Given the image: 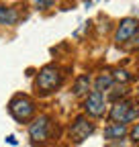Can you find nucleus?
Instances as JSON below:
<instances>
[{
    "label": "nucleus",
    "instance_id": "1",
    "mask_svg": "<svg viewBox=\"0 0 139 147\" xmlns=\"http://www.w3.org/2000/svg\"><path fill=\"white\" fill-rule=\"evenodd\" d=\"M61 82V74L55 65H45L39 74H37V82H35V86H37L39 92H43V94H49V92H53Z\"/></svg>",
    "mask_w": 139,
    "mask_h": 147
},
{
    "label": "nucleus",
    "instance_id": "2",
    "mask_svg": "<svg viewBox=\"0 0 139 147\" xmlns=\"http://www.w3.org/2000/svg\"><path fill=\"white\" fill-rule=\"evenodd\" d=\"M137 115H139V108H135V106H133L131 102H127V100H121V102H115V106L111 108L109 119H111L115 125H125V123L133 121Z\"/></svg>",
    "mask_w": 139,
    "mask_h": 147
},
{
    "label": "nucleus",
    "instance_id": "3",
    "mask_svg": "<svg viewBox=\"0 0 139 147\" xmlns=\"http://www.w3.org/2000/svg\"><path fill=\"white\" fill-rule=\"evenodd\" d=\"M8 110H10V115H12L16 121H29L31 115L35 113V104H33V100L27 98V96H16V98L10 100Z\"/></svg>",
    "mask_w": 139,
    "mask_h": 147
},
{
    "label": "nucleus",
    "instance_id": "4",
    "mask_svg": "<svg viewBox=\"0 0 139 147\" xmlns=\"http://www.w3.org/2000/svg\"><path fill=\"white\" fill-rule=\"evenodd\" d=\"M137 33H139V23L135 21V18H123V21L119 23V27H117L115 41L121 45V43H125V41L133 39Z\"/></svg>",
    "mask_w": 139,
    "mask_h": 147
},
{
    "label": "nucleus",
    "instance_id": "5",
    "mask_svg": "<svg viewBox=\"0 0 139 147\" xmlns=\"http://www.w3.org/2000/svg\"><path fill=\"white\" fill-rule=\"evenodd\" d=\"M94 133V123H90L88 119H84V117H78L72 125V129H70V135L74 137L76 143H82L88 135Z\"/></svg>",
    "mask_w": 139,
    "mask_h": 147
},
{
    "label": "nucleus",
    "instance_id": "6",
    "mask_svg": "<svg viewBox=\"0 0 139 147\" xmlns=\"http://www.w3.org/2000/svg\"><path fill=\"white\" fill-rule=\"evenodd\" d=\"M84 108H86V113H88L90 117H102L104 115V96H102V92H96V90H92L90 94H88V98H86V102H84Z\"/></svg>",
    "mask_w": 139,
    "mask_h": 147
},
{
    "label": "nucleus",
    "instance_id": "7",
    "mask_svg": "<svg viewBox=\"0 0 139 147\" xmlns=\"http://www.w3.org/2000/svg\"><path fill=\"white\" fill-rule=\"evenodd\" d=\"M29 135H31L33 141H45L47 135H49V117L41 115V117L35 119L29 127Z\"/></svg>",
    "mask_w": 139,
    "mask_h": 147
},
{
    "label": "nucleus",
    "instance_id": "8",
    "mask_svg": "<svg viewBox=\"0 0 139 147\" xmlns=\"http://www.w3.org/2000/svg\"><path fill=\"white\" fill-rule=\"evenodd\" d=\"M19 14L10 6H0V25H14Z\"/></svg>",
    "mask_w": 139,
    "mask_h": 147
},
{
    "label": "nucleus",
    "instance_id": "9",
    "mask_svg": "<svg viewBox=\"0 0 139 147\" xmlns=\"http://www.w3.org/2000/svg\"><path fill=\"white\" fill-rule=\"evenodd\" d=\"M125 133H127L125 125H111L104 129V137L107 139H121V137H125Z\"/></svg>",
    "mask_w": 139,
    "mask_h": 147
},
{
    "label": "nucleus",
    "instance_id": "10",
    "mask_svg": "<svg viewBox=\"0 0 139 147\" xmlns=\"http://www.w3.org/2000/svg\"><path fill=\"white\" fill-rule=\"evenodd\" d=\"M113 82H115V78H113V74H100V76L96 78V82H94V90H96V92H102V90H109V88L113 86Z\"/></svg>",
    "mask_w": 139,
    "mask_h": 147
},
{
    "label": "nucleus",
    "instance_id": "11",
    "mask_svg": "<svg viewBox=\"0 0 139 147\" xmlns=\"http://www.w3.org/2000/svg\"><path fill=\"white\" fill-rule=\"evenodd\" d=\"M88 86H90V78L86 76V74H82V76L76 78V84H74V94L76 96H82L88 92Z\"/></svg>",
    "mask_w": 139,
    "mask_h": 147
},
{
    "label": "nucleus",
    "instance_id": "12",
    "mask_svg": "<svg viewBox=\"0 0 139 147\" xmlns=\"http://www.w3.org/2000/svg\"><path fill=\"white\" fill-rule=\"evenodd\" d=\"M113 78H115L117 82H129V80H131V74H129L127 69H115Z\"/></svg>",
    "mask_w": 139,
    "mask_h": 147
},
{
    "label": "nucleus",
    "instance_id": "13",
    "mask_svg": "<svg viewBox=\"0 0 139 147\" xmlns=\"http://www.w3.org/2000/svg\"><path fill=\"white\" fill-rule=\"evenodd\" d=\"M129 137L133 139V141H139V123L131 129V131H129Z\"/></svg>",
    "mask_w": 139,
    "mask_h": 147
},
{
    "label": "nucleus",
    "instance_id": "14",
    "mask_svg": "<svg viewBox=\"0 0 139 147\" xmlns=\"http://www.w3.org/2000/svg\"><path fill=\"white\" fill-rule=\"evenodd\" d=\"M37 8H47V6H53V2H35Z\"/></svg>",
    "mask_w": 139,
    "mask_h": 147
},
{
    "label": "nucleus",
    "instance_id": "15",
    "mask_svg": "<svg viewBox=\"0 0 139 147\" xmlns=\"http://www.w3.org/2000/svg\"><path fill=\"white\" fill-rule=\"evenodd\" d=\"M133 45H135V47H139V33L133 37Z\"/></svg>",
    "mask_w": 139,
    "mask_h": 147
},
{
    "label": "nucleus",
    "instance_id": "16",
    "mask_svg": "<svg viewBox=\"0 0 139 147\" xmlns=\"http://www.w3.org/2000/svg\"><path fill=\"white\" fill-rule=\"evenodd\" d=\"M6 141H8V143H10V145H16V139H14V137H12V135H10V137H6Z\"/></svg>",
    "mask_w": 139,
    "mask_h": 147
}]
</instances>
